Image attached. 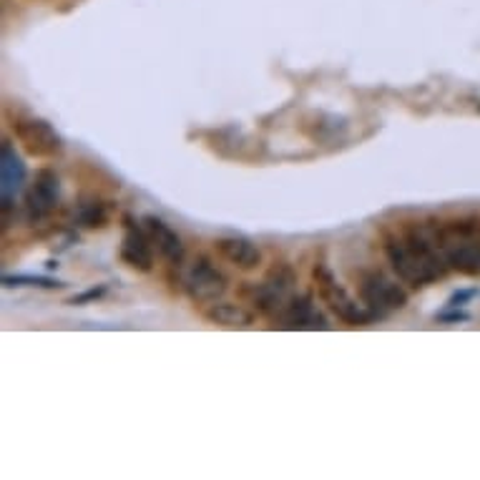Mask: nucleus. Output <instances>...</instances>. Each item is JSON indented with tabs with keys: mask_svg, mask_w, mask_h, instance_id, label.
Masks as SVG:
<instances>
[{
	"mask_svg": "<svg viewBox=\"0 0 480 480\" xmlns=\"http://www.w3.org/2000/svg\"><path fill=\"white\" fill-rule=\"evenodd\" d=\"M385 255L402 282L413 287H425L448 272V262L438 240L420 229H410L400 237H387Z\"/></svg>",
	"mask_w": 480,
	"mask_h": 480,
	"instance_id": "f257e3e1",
	"label": "nucleus"
},
{
	"mask_svg": "<svg viewBox=\"0 0 480 480\" xmlns=\"http://www.w3.org/2000/svg\"><path fill=\"white\" fill-rule=\"evenodd\" d=\"M476 234H478V226L465 225V222H455L435 232V240L440 244L450 270L480 274V241Z\"/></svg>",
	"mask_w": 480,
	"mask_h": 480,
	"instance_id": "f03ea898",
	"label": "nucleus"
},
{
	"mask_svg": "<svg viewBox=\"0 0 480 480\" xmlns=\"http://www.w3.org/2000/svg\"><path fill=\"white\" fill-rule=\"evenodd\" d=\"M315 277H317L320 297L324 300V304H330V309L335 312L339 320L350 322V324H365V322H370L372 312L354 302L353 297L345 292V287L337 282L335 274L330 272L327 264H320V267L315 270Z\"/></svg>",
	"mask_w": 480,
	"mask_h": 480,
	"instance_id": "7ed1b4c3",
	"label": "nucleus"
},
{
	"mask_svg": "<svg viewBox=\"0 0 480 480\" xmlns=\"http://www.w3.org/2000/svg\"><path fill=\"white\" fill-rule=\"evenodd\" d=\"M16 136L26 151L41 159H53L64 151V139L49 121L35 116H20L16 121Z\"/></svg>",
	"mask_w": 480,
	"mask_h": 480,
	"instance_id": "20e7f679",
	"label": "nucleus"
},
{
	"mask_svg": "<svg viewBox=\"0 0 480 480\" xmlns=\"http://www.w3.org/2000/svg\"><path fill=\"white\" fill-rule=\"evenodd\" d=\"M181 285L187 289V294L192 297L194 302L211 304L219 302L222 294L226 292V277L209 259H196L189 264V270L184 272Z\"/></svg>",
	"mask_w": 480,
	"mask_h": 480,
	"instance_id": "39448f33",
	"label": "nucleus"
},
{
	"mask_svg": "<svg viewBox=\"0 0 480 480\" xmlns=\"http://www.w3.org/2000/svg\"><path fill=\"white\" fill-rule=\"evenodd\" d=\"M360 294L372 315H387V312L402 309L408 304V292L380 272H370L362 277Z\"/></svg>",
	"mask_w": 480,
	"mask_h": 480,
	"instance_id": "423d86ee",
	"label": "nucleus"
},
{
	"mask_svg": "<svg viewBox=\"0 0 480 480\" xmlns=\"http://www.w3.org/2000/svg\"><path fill=\"white\" fill-rule=\"evenodd\" d=\"M61 202V181L53 171H38L35 184L28 189L26 196V211L31 222H41L50 217V211Z\"/></svg>",
	"mask_w": 480,
	"mask_h": 480,
	"instance_id": "0eeeda50",
	"label": "nucleus"
},
{
	"mask_svg": "<svg viewBox=\"0 0 480 480\" xmlns=\"http://www.w3.org/2000/svg\"><path fill=\"white\" fill-rule=\"evenodd\" d=\"M292 285H294V274L289 272L287 267H282L279 272L274 270L270 279L256 289V307L262 312H282L292 300Z\"/></svg>",
	"mask_w": 480,
	"mask_h": 480,
	"instance_id": "6e6552de",
	"label": "nucleus"
},
{
	"mask_svg": "<svg viewBox=\"0 0 480 480\" xmlns=\"http://www.w3.org/2000/svg\"><path fill=\"white\" fill-rule=\"evenodd\" d=\"M121 259L139 272H149L154 267V244L146 229L126 225L124 240H121Z\"/></svg>",
	"mask_w": 480,
	"mask_h": 480,
	"instance_id": "1a4fd4ad",
	"label": "nucleus"
},
{
	"mask_svg": "<svg viewBox=\"0 0 480 480\" xmlns=\"http://www.w3.org/2000/svg\"><path fill=\"white\" fill-rule=\"evenodd\" d=\"M26 184V164L18 156L13 144H3L0 154V189H3V207H11V202L16 199L20 189Z\"/></svg>",
	"mask_w": 480,
	"mask_h": 480,
	"instance_id": "9d476101",
	"label": "nucleus"
},
{
	"mask_svg": "<svg viewBox=\"0 0 480 480\" xmlns=\"http://www.w3.org/2000/svg\"><path fill=\"white\" fill-rule=\"evenodd\" d=\"M144 229L149 232L151 244L156 247V252H159L169 264H181V262H184V255H187V252H184V241H181V237H179L177 232L166 225L164 219H159V217H146Z\"/></svg>",
	"mask_w": 480,
	"mask_h": 480,
	"instance_id": "9b49d317",
	"label": "nucleus"
},
{
	"mask_svg": "<svg viewBox=\"0 0 480 480\" xmlns=\"http://www.w3.org/2000/svg\"><path fill=\"white\" fill-rule=\"evenodd\" d=\"M282 327L287 330H327V320L315 309L312 297H292L287 307L279 312Z\"/></svg>",
	"mask_w": 480,
	"mask_h": 480,
	"instance_id": "f8f14e48",
	"label": "nucleus"
},
{
	"mask_svg": "<svg viewBox=\"0 0 480 480\" xmlns=\"http://www.w3.org/2000/svg\"><path fill=\"white\" fill-rule=\"evenodd\" d=\"M219 255L225 256L229 264L240 267V270H256L262 264V252L255 241L247 237H222L217 241Z\"/></svg>",
	"mask_w": 480,
	"mask_h": 480,
	"instance_id": "ddd939ff",
	"label": "nucleus"
},
{
	"mask_svg": "<svg viewBox=\"0 0 480 480\" xmlns=\"http://www.w3.org/2000/svg\"><path fill=\"white\" fill-rule=\"evenodd\" d=\"M207 320L222 327H249L252 324V312L247 307L234 302H211L207 309Z\"/></svg>",
	"mask_w": 480,
	"mask_h": 480,
	"instance_id": "4468645a",
	"label": "nucleus"
},
{
	"mask_svg": "<svg viewBox=\"0 0 480 480\" xmlns=\"http://www.w3.org/2000/svg\"><path fill=\"white\" fill-rule=\"evenodd\" d=\"M3 285H5V287H43V289L61 287L58 279H49V277H28V274H5V277H3Z\"/></svg>",
	"mask_w": 480,
	"mask_h": 480,
	"instance_id": "2eb2a0df",
	"label": "nucleus"
},
{
	"mask_svg": "<svg viewBox=\"0 0 480 480\" xmlns=\"http://www.w3.org/2000/svg\"><path fill=\"white\" fill-rule=\"evenodd\" d=\"M470 297H476V289H465V292H455L453 297H450V307H463Z\"/></svg>",
	"mask_w": 480,
	"mask_h": 480,
	"instance_id": "dca6fc26",
	"label": "nucleus"
},
{
	"mask_svg": "<svg viewBox=\"0 0 480 480\" xmlns=\"http://www.w3.org/2000/svg\"><path fill=\"white\" fill-rule=\"evenodd\" d=\"M438 320H443V322H463V320H468V315H465V312H453V315H438Z\"/></svg>",
	"mask_w": 480,
	"mask_h": 480,
	"instance_id": "f3484780",
	"label": "nucleus"
}]
</instances>
